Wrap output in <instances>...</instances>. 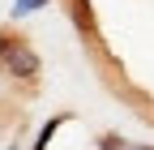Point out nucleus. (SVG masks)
Returning a JSON list of instances; mask_svg holds the SVG:
<instances>
[{
  "label": "nucleus",
  "instance_id": "1",
  "mask_svg": "<svg viewBox=\"0 0 154 150\" xmlns=\"http://www.w3.org/2000/svg\"><path fill=\"white\" fill-rule=\"evenodd\" d=\"M0 69L9 73V77H17V82H34L43 64H38V52L34 47H26L22 39H13L9 52H5V60H0Z\"/></svg>",
  "mask_w": 154,
  "mask_h": 150
},
{
  "label": "nucleus",
  "instance_id": "2",
  "mask_svg": "<svg viewBox=\"0 0 154 150\" xmlns=\"http://www.w3.org/2000/svg\"><path fill=\"white\" fill-rule=\"evenodd\" d=\"M38 5H43V0H17V9H13V13H34Z\"/></svg>",
  "mask_w": 154,
  "mask_h": 150
},
{
  "label": "nucleus",
  "instance_id": "3",
  "mask_svg": "<svg viewBox=\"0 0 154 150\" xmlns=\"http://www.w3.org/2000/svg\"><path fill=\"white\" fill-rule=\"evenodd\" d=\"M9 43H13L9 34H0V60H5V52H9Z\"/></svg>",
  "mask_w": 154,
  "mask_h": 150
}]
</instances>
